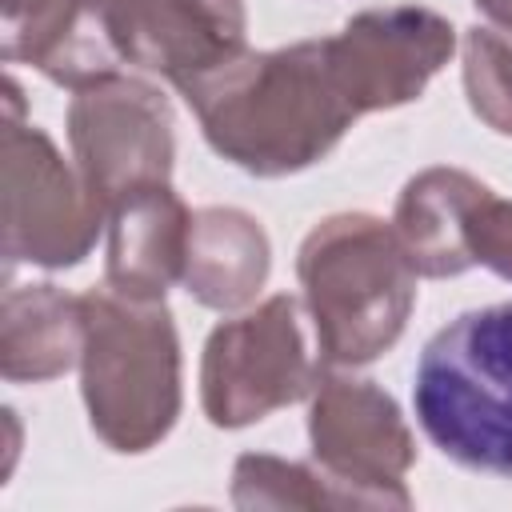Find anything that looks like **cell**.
Returning a JSON list of instances; mask_svg holds the SVG:
<instances>
[{
	"label": "cell",
	"mask_w": 512,
	"mask_h": 512,
	"mask_svg": "<svg viewBox=\"0 0 512 512\" xmlns=\"http://www.w3.org/2000/svg\"><path fill=\"white\" fill-rule=\"evenodd\" d=\"M208 148L248 176L276 180L320 164L360 120L336 84L328 36L236 60L180 88Z\"/></svg>",
	"instance_id": "obj_1"
},
{
	"label": "cell",
	"mask_w": 512,
	"mask_h": 512,
	"mask_svg": "<svg viewBox=\"0 0 512 512\" xmlns=\"http://www.w3.org/2000/svg\"><path fill=\"white\" fill-rule=\"evenodd\" d=\"M296 276L324 368L372 364L404 336L416 268L392 220L372 212L324 216L296 252Z\"/></svg>",
	"instance_id": "obj_2"
},
{
	"label": "cell",
	"mask_w": 512,
	"mask_h": 512,
	"mask_svg": "<svg viewBox=\"0 0 512 512\" xmlns=\"http://www.w3.org/2000/svg\"><path fill=\"white\" fill-rule=\"evenodd\" d=\"M84 300L80 396L96 440L120 456L156 448L180 416V336L164 300L92 288Z\"/></svg>",
	"instance_id": "obj_3"
},
{
	"label": "cell",
	"mask_w": 512,
	"mask_h": 512,
	"mask_svg": "<svg viewBox=\"0 0 512 512\" xmlns=\"http://www.w3.org/2000/svg\"><path fill=\"white\" fill-rule=\"evenodd\" d=\"M412 408L452 464L512 480V304L460 312L424 344Z\"/></svg>",
	"instance_id": "obj_4"
},
{
	"label": "cell",
	"mask_w": 512,
	"mask_h": 512,
	"mask_svg": "<svg viewBox=\"0 0 512 512\" xmlns=\"http://www.w3.org/2000/svg\"><path fill=\"white\" fill-rule=\"evenodd\" d=\"M4 108V264L76 268L108 228V208L52 136L20 120L24 100L12 76L4 80Z\"/></svg>",
	"instance_id": "obj_5"
},
{
	"label": "cell",
	"mask_w": 512,
	"mask_h": 512,
	"mask_svg": "<svg viewBox=\"0 0 512 512\" xmlns=\"http://www.w3.org/2000/svg\"><path fill=\"white\" fill-rule=\"evenodd\" d=\"M316 376L320 368L304 348L300 300L276 292L208 332L200 356V408L212 428H248L312 396Z\"/></svg>",
	"instance_id": "obj_6"
},
{
	"label": "cell",
	"mask_w": 512,
	"mask_h": 512,
	"mask_svg": "<svg viewBox=\"0 0 512 512\" xmlns=\"http://www.w3.org/2000/svg\"><path fill=\"white\" fill-rule=\"evenodd\" d=\"M312 460L348 496V508H408L404 488L416 440L400 404L368 376L324 368L308 396Z\"/></svg>",
	"instance_id": "obj_7"
},
{
	"label": "cell",
	"mask_w": 512,
	"mask_h": 512,
	"mask_svg": "<svg viewBox=\"0 0 512 512\" xmlns=\"http://www.w3.org/2000/svg\"><path fill=\"white\" fill-rule=\"evenodd\" d=\"M68 144L88 188L112 208L116 196L172 176L176 136L168 96L140 76L88 84L68 104Z\"/></svg>",
	"instance_id": "obj_8"
},
{
	"label": "cell",
	"mask_w": 512,
	"mask_h": 512,
	"mask_svg": "<svg viewBox=\"0 0 512 512\" xmlns=\"http://www.w3.org/2000/svg\"><path fill=\"white\" fill-rule=\"evenodd\" d=\"M452 52L456 28L420 4L356 12L336 36H328L336 84L344 88L356 116L420 100Z\"/></svg>",
	"instance_id": "obj_9"
},
{
	"label": "cell",
	"mask_w": 512,
	"mask_h": 512,
	"mask_svg": "<svg viewBox=\"0 0 512 512\" xmlns=\"http://www.w3.org/2000/svg\"><path fill=\"white\" fill-rule=\"evenodd\" d=\"M108 20L120 60L176 92L248 52L244 0H108Z\"/></svg>",
	"instance_id": "obj_10"
},
{
	"label": "cell",
	"mask_w": 512,
	"mask_h": 512,
	"mask_svg": "<svg viewBox=\"0 0 512 512\" xmlns=\"http://www.w3.org/2000/svg\"><path fill=\"white\" fill-rule=\"evenodd\" d=\"M188 232L192 212L168 180L128 188L108 208L104 284L124 296L164 300L184 276Z\"/></svg>",
	"instance_id": "obj_11"
},
{
	"label": "cell",
	"mask_w": 512,
	"mask_h": 512,
	"mask_svg": "<svg viewBox=\"0 0 512 512\" xmlns=\"http://www.w3.org/2000/svg\"><path fill=\"white\" fill-rule=\"evenodd\" d=\"M488 196V184L464 168H424L416 172L392 212V228L416 268V276H460L472 268L468 256V220Z\"/></svg>",
	"instance_id": "obj_12"
},
{
	"label": "cell",
	"mask_w": 512,
	"mask_h": 512,
	"mask_svg": "<svg viewBox=\"0 0 512 512\" xmlns=\"http://www.w3.org/2000/svg\"><path fill=\"white\" fill-rule=\"evenodd\" d=\"M272 268V244L264 224L244 208L192 212L184 292L212 312H240L256 300Z\"/></svg>",
	"instance_id": "obj_13"
},
{
	"label": "cell",
	"mask_w": 512,
	"mask_h": 512,
	"mask_svg": "<svg viewBox=\"0 0 512 512\" xmlns=\"http://www.w3.org/2000/svg\"><path fill=\"white\" fill-rule=\"evenodd\" d=\"M84 300L56 284H16L0 304V372L12 384H44L80 364Z\"/></svg>",
	"instance_id": "obj_14"
},
{
	"label": "cell",
	"mask_w": 512,
	"mask_h": 512,
	"mask_svg": "<svg viewBox=\"0 0 512 512\" xmlns=\"http://www.w3.org/2000/svg\"><path fill=\"white\" fill-rule=\"evenodd\" d=\"M236 508H348L336 480L312 460H280L268 452H244L232 468Z\"/></svg>",
	"instance_id": "obj_15"
},
{
	"label": "cell",
	"mask_w": 512,
	"mask_h": 512,
	"mask_svg": "<svg viewBox=\"0 0 512 512\" xmlns=\"http://www.w3.org/2000/svg\"><path fill=\"white\" fill-rule=\"evenodd\" d=\"M464 96L480 124L512 136V40L496 28L464 32Z\"/></svg>",
	"instance_id": "obj_16"
},
{
	"label": "cell",
	"mask_w": 512,
	"mask_h": 512,
	"mask_svg": "<svg viewBox=\"0 0 512 512\" xmlns=\"http://www.w3.org/2000/svg\"><path fill=\"white\" fill-rule=\"evenodd\" d=\"M468 256L472 268L480 264L512 284V200L496 196L492 188L468 220Z\"/></svg>",
	"instance_id": "obj_17"
},
{
	"label": "cell",
	"mask_w": 512,
	"mask_h": 512,
	"mask_svg": "<svg viewBox=\"0 0 512 512\" xmlns=\"http://www.w3.org/2000/svg\"><path fill=\"white\" fill-rule=\"evenodd\" d=\"M60 0H0V16H4V40L24 36L28 28H36Z\"/></svg>",
	"instance_id": "obj_18"
},
{
	"label": "cell",
	"mask_w": 512,
	"mask_h": 512,
	"mask_svg": "<svg viewBox=\"0 0 512 512\" xmlns=\"http://www.w3.org/2000/svg\"><path fill=\"white\" fill-rule=\"evenodd\" d=\"M472 4H476V12H480L492 28L508 32V40H512V0H472Z\"/></svg>",
	"instance_id": "obj_19"
}]
</instances>
